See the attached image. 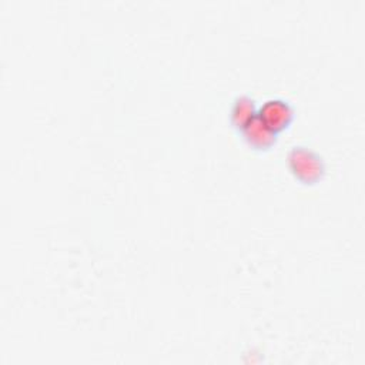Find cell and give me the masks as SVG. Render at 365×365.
Listing matches in <instances>:
<instances>
[{"label": "cell", "mask_w": 365, "mask_h": 365, "mask_svg": "<svg viewBox=\"0 0 365 365\" xmlns=\"http://www.w3.org/2000/svg\"><path fill=\"white\" fill-rule=\"evenodd\" d=\"M257 114H258L257 100L251 94L244 93L232 98L228 110V120L231 127L240 131Z\"/></svg>", "instance_id": "4"}, {"label": "cell", "mask_w": 365, "mask_h": 365, "mask_svg": "<svg viewBox=\"0 0 365 365\" xmlns=\"http://www.w3.org/2000/svg\"><path fill=\"white\" fill-rule=\"evenodd\" d=\"M238 134L244 140V143L257 153H267L274 148L278 141V134L272 131L259 117L258 114L250 120Z\"/></svg>", "instance_id": "3"}, {"label": "cell", "mask_w": 365, "mask_h": 365, "mask_svg": "<svg viewBox=\"0 0 365 365\" xmlns=\"http://www.w3.org/2000/svg\"><path fill=\"white\" fill-rule=\"evenodd\" d=\"M291 175L302 185H315L325 177L327 164L324 157L305 144L292 145L285 157Z\"/></svg>", "instance_id": "1"}, {"label": "cell", "mask_w": 365, "mask_h": 365, "mask_svg": "<svg viewBox=\"0 0 365 365\" xmlns=\"http://www.w3.org/2000/svg\"><path fill=\"white\" fill-rule=\"evenodd\" d=\"M258 117L277 134L287 130L295 117L291 101L282 97H271L258 107Z\"/></svg>", "instance_id": "2"}]
</instances>
